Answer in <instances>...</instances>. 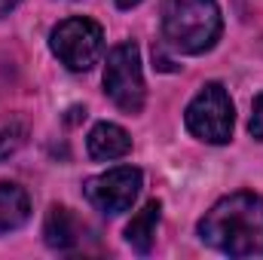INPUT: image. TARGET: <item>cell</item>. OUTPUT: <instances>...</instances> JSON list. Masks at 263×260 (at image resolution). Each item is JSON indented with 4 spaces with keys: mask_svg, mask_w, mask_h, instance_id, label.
<instances>
[{
    "mask_svg": "<svg viewBox=\"0 0 263 260\" xmlns=\"http://www.w3.org/2000/svg\"><path fill=\"white\" fill-rule=\"evenodd\" d=\"M49 49L67 70H92L104 55V31L86 15L65 18L49 34Z\"/></svg>",
    "mask_w": 263,
    "mask_h": 260,
    "instance_id": "cell-3",
    "label": "cell"
},
{
    "mask_svg": "<svg viewBox=\"0 0 263 260\" xmlns=\"http://www.w3.org/2000/svg\"><path fill=\"white\" fill-rule=\"evenodd\" d=\"M18 6V0H0V15H6V12H12Z\"/></svg>",
    "mask_w": 263,
    "mask_h": 260,
    "instance_id": "cell-13",
    "label": "cell"
},
{
    "mask_svg": "<svg viewBox=\"0 0 263 260\" xmlns=\"http://www.w3.org/2000/svg\"><path fill=\"white\" fill-rule=\"evenodd\" d=\"M159 217H162V205L153 199V202H147V205L129 220V227H126V242H129L138 254H147V251L153 248Z\"/></svg>",
    "mask_w": 263,
    "mask_h": 260,
    "instance_id": "cell-10",
    "label": "cell"
},
{
    "mask_svg": "<svg viewBox=\"0 0 263 260\" xmlns=\"http://www.w3.org/2000/svg\"><path fill=\"white\" fill-rule=\"evenodd\" d=\"M199 239L230 257L263 254V196L239 190L214 202L199 220Z\"/></svg>",
    "mask_w": 263,
    "mask_h": 260,
    "instance_id": "cell-1",
    "label": "cell"
},
{
    "mask_svg": "<svg viewBox=\"0 0 263 260\" xmlns=\"http://www.w3.org/2000/svg\"><path fill=\"white\" fill-rule=\"evenodd\" d=\"M184 123L193 138L205 144H227L233 138V101L220 83H205L184 110Z\"/></svg>",
    "mask_w": 263,
    "mask_h": 260,
    "instance_id": "cell-4",
    "label": "cell"
},
{
    "mask_svg": "<svg viewBox=\"0 0 263 260\" xmlns=\"http://www.w3.org/2000/svg\"><path fill=\"white\" fill-rule=\"evenodd\" d=\"M25 144V129L18 123H0V162L9 159Z\"/></svg>",
    "mask_w": 263,
    "mask_h": 260,
    "instance_id": "cell-11",
    "label": "cell"
},
{
    "mask_svg": "<svg viewBox=\"0 0 263 260\" xmlns=\"http://www.w3.org/2000/svg\"><path fill=\"white\" fill-rule=\"evenodd\" d=\"M43 239L55 251H70L80 242V224H77V217L67 211L65 205H52L49 208L46 224H43Z\"/></svg>",
    "mask_w": 263,
    "mask_h": 260,
    "instance_id": "cell-9",
    "label": "cell"
},
{
    "mask_svg": "<svg viewBox=\"0 0 263 260\" xmlns=\"http://www.w3.org/2000/svg\"><path fill=\"white\" fill-rule=\"evenodd\" d=\"M138 3H141V0H117V6H120V9H135Z\"/></svg>",
    "mask_w": 263,
    "mask_h": 260,
    "instance_id": "cell-14",
    "label": "cell"
},
{
    "mask_svg": "<svg viewBox=\"0 0 263 260\" xmlns=\"http://www.w3.org/2000/svg\"><path fill=\"white\" fill-rule=\"evenodd\" d=\"M248 129L251 135L263 141V95H257V101H254V110H251V123H248Z\"/></svg>",
    "mask_w": 263,
    "mask_h": 260,
    "instance_id": "cell-12",
    "label": "cell"
},
{
    "mask_svg": "<svg viewBox=\"0 0 263 260\" xmlns=\"http://www.w3.org/2000/svg\"><path fill=\"white\" fill-rule=\"evenodd\" d=\"M141 184H144L141 169L117 165V169H107V172L89 178L83 184V193L89 199V205L98 208L101 214H123L135 205V199L141 193Z\"/></svg>",
    "mask_w": 263,
    "mask_h": 260,
    "instance_id": "cell-6",
    "label": "cell"
},
{
    "mask_svg": "<svg viewBox=\"0 0 263 260\" xmlns=\"http://www.w3.org/2000/svg\"><path fill=\"white\" fill-rule=\"evenodd\" d=\"M104 92L123 114H141L144 110V70H141V52L135 43H120L107 52L104 65Z\"/></svg>",
    "mask_w": 263,
    "mask_h": 260,
    "instance_id": "cell-5",
    "label": "cell"
},
{
    "mask_svg": "<svg viewBox=\"0 0 263 260\" xmlns=\"http://www.w3.org/2000/svg\"><path fill=\"white\" fill-rule=\"evenodd\" d=\"M223 31L217 0H165L162 3V37L184 55H202L214 49Z\"/></svg>",
    "mask_w": 263,
    "mask_h": 260,
    "instance_id": "cell-2",
    "label": "cell"
},
{
    "mask_svg": "<svg viewBox=\"0 0 263 260\" xmlns=\"http://www.w3.org/2000/svg\"><path fill=\"white\" fill-rule=\"evenodd\" d=\"M28 217H31L28 193L18 184H12V181H0V236L25 227Z\"/></svg>",
    "mask_w": 263,
    "mask_h": 260,
    "instance_id": "cell-8",
    "label": "cell"
},
{
    "mask_svg": "<svg viewBox=\"0 0 263 260\" xmlns=\"http://www.w3.org/2000/svg\"><path fill=\"white\" fill-rule=\"evenodd\" d=\"M86 150L98 162H114V159H123L132 150V138L117 123H98L86 138Z\"/></svg>",
    "mask_w": 263,
    "mask_h": 260,
    "instance_id": "cell-7",
    "label": "cell"
}]
</instances>
